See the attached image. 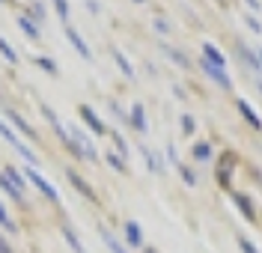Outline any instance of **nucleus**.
<instances>
[{
  "mask_svg": "<svg viewBox=\"0 0 262 253\" xmlns=\"http://www.w3.org/2000/svg\"><path fill=\"white\" fill-rule=\"evenodd\" d=\"M0 137H3V140L12 146V149H18V155H21L27 164H36V152H33L30 146L24 143V140H18V134L12 131V128H9V125H6V122H3V119H0Z\"/></svg>",
  "mask_w": 262,
  "mask_h": 253,
  "instance_id": "f257e3e1",
  "label": "nucleus"
},
{
  "mask_svg": "<svg viewBox=\"0 0 262 253\" xmlns=\"http://www.w3.org/2000/svg\"><path fill=\"white\" fill-rule=\"evenodd\" d=\"M24 176H27V179H30L33 185L39 188V191H42V194H45L48 200H54V202L60 200V194H57V188L51 185V182H48V179H45V176H39V173H36V170H33V167H27V173H24Z\"/></svg>",
  "mask_w": 262,
  "mask_h": 253,
  "instance_id": "f03ea898",
  "label": "nucleus"
},
{
  "mask_svg": "<svg viewBox=\"0 0 262 253\" xmlns=\"http://www.w3.org/2000/svg\"><path fill=\"white\" fill-rule=\"evenodd\" d=\"M69 134L75 137V143H78V152H81V158H86V161H98V152H96V146H93V140L83 134V131H69Z\"/></svg>",
  "mask_w": 262,
  "mask_h": 253,
  "instance_id": "7ed1b4c3",
  "label": "nucleus"
},
{
  "mask_svg": "<svg viewBox=\"0 0 262 253\" xmlns=\"http://www.w3.org/2000/svg\"><path fill=\"white\" fill-rule=\"evenodd\" d=\"M200 66H203V72H206V75H209L212 81H217V84L224 86V89H232V78H229V75H227V68L214 66V63H209V60H203Z\"/></svg>",
  "mask_w": 262,
  "mask_h": 253,
  "instance_id": "20e7f679",
  "label": "nucleus"
},
{
  "mask_svg": "<svg viewBox=\"0 0 262 253\" xmlns=\"http://www.w3.org/2000/svg\"><path fill=\"white\" fill-rule=\"evenodd\" d=\"M66 39L72 42V48L78 51V54H81L83 60H90V57H93V54H90V48H86V42L81 39V33H78V30H75L72 24H66Z\"/></svg>",
  "mask_w": 262,
  "mask_h": 253,
  "instance_id": "39448f33",
  "label": "nucleus"
},
{
  "mask_svg": "<svg viewBox=\"0 0 262 253\" xmlns=\"http://www.w3.org/2000/svg\"><path fill=\"white\" fill-rule=\"evenodd\" d=\"M78 113H81V119L86 122V125H90V128H93V134H104V122L96 117V110H93V107L81 104V110H78Z\"/></svg>",
  "mask_w": 262,
  "mask_h": 253,
  "instance_id": "423d86ee",
  "label": "nucleus"
},
{
  "mask_svg": "<svg viewBox=\"0 0 262 253\" xmlns=\"http://www.w3.org/2000/svg\"><path fill=\"white\" fill-rule=\"evenodd\" d=\"M6 119H9V122H12V125H15V128H18V131H21L24 137L36 140V131H33V125H30V122H27L24 117H18L15 110H6Z\"/></svg>",
  "mask_w": 262,
  "mask_h": 253,
  "instance_id": "0eeeda50",
  "label": "nucleus"
},
{
  "mask_svg": "<svg viewBox=\"0 0 262 253\" xmlns=\"http://www.w3.org/2000/svg\"><path fill=\"white\" fill-rule=\"evenodd\" d=\"M66 176H69V182H72V185L78 188V191H81L83 197H90V200H96V194H93V188L86 185V182H83V179L78 176V173H75V170H66Z\"/></svg>",
  "mask_w": 262,
  "mask_h": 253,
  "instance_id": "6e6552de",
  "label": "nucleus"
},
{
  "mask_svg": "<svg viewBox=\"0 0 262 253\" xmlns=\"http://www.w3.org/2000/svg\"><path fill=\"white\" fill-rule=\"evenodd\" d=\"M203 60H209V63H214V66H227V60H224V54L214 48V45H203Z\"/></svg>",
  "mask_w": 262,
  "mask_h": 253,
  "instance_id": "1a4fd4ad",
  "label": "nucleus"
},
{
  "mask_svg": "<svg viewBox=\"0 0 262 253\" xmlns=\"http://www.w3.org/2000/svg\"><path fill=\"white\" fill-rule=\"evenodd\" d=\"M125 238H128V244H134V247H140V244H143V233H140V226H137L134 220L125 223Z\"/></svg>",
  "mask_w": 262,
  "mask_h": 253,
  "instance_id": "9d476101",
  "label": "nucleus"
},
{
  "mask_svg": "<svg viewBox=\"0 0 262 253\" xmlns=\"http://www.w3.org/2000/svg\"><path fill=\"white\" fill-rule=\"evenodd\" d=\"M131 125H134L137 131H146V117H143V107H140V104L131 107Z\"/></svg>",
  "mask_w": 262,
  "mask_h": 253,
  "instance_id": "9b49d317",
  "label": "nucleus"
},
{
  "mask_svg": "<svg viewBox=\"0 0 262 253\" xmlns=\"http://www.w3.org/2000/svg\"><path fill=\"white\" fill-rule=\"evenodd\" d=\"M238 110L245 113V119H247V122H250V125H253V128H262V119L256 117V113H253V107H250L247 101H238Z\"/></svg>",
  "mask_w": 262,
  "mask_h": 253,
  "instance_id": "f8f14e48",
  "label": "nucleus"
},
{
  "mask_svg": "<svg viewBox=\"0 0 262 253\" xmlns=\"http://www.w3.org/2000/svg\"><path fill=\"white\" fill-rule=\"evenodd\" d=\"M0 188H3V191H6V194H9V197H12L15 202H21V200H24V194H21V191H18V188L12 185V182H9L6 176H3V173H0Z\"/></svg>",
  "mask_w": 262,
  "mask_h": 253,
  "instance_id": "ddd939ff",
  "label": "nucleus"
},
{
  "mask_svg": "<svg viewBox=\"0 0 262 253\" xmlns=\"http://www.w3.org/2000/svg\"><path fill=\"white\" fill-rule=\"evenodd\" d=\"M18 27L30 36V39H39V30H36V24L30 21V15H18Z\"/></svg>",
  "mask_w": 262,
  "mask_h": 253,
  "instance_id": "4468645a",
  "label": "nucleus"
},
{
  "mask_svg": "<svg viewBox=\"0 0 262 253\" xmlns=\"http://www.w3.org/2000/svg\"><path fill=\"white\" fill-rule=\"evenodd\" d=\"M101 241L107 244V250H111V253H128L125 247H122V244H119V241H116L114 236H111V233H107V229H101Z\"/></svg>",
  "mask_w": 262,
  "mask_h": 253,
  "instance_id": "2eb2a0df",
  "label": "nucleus"
},
{
  "mask_svg": "<svg viewBox=\"0 0 262 253\" xmlns=\"http://www.w3.org/2000/svg\"><path fill=\"white\" fill-rule=\"evenodd\" d=\"M3 176H6V179H9V182H12V185H15L21 194H24V176H21L15 167H6V173H3Z\"/></svg>",
  "mask_w": 262,
  "mask_h": 253,
  "instance_id": "dca6fc26",
  "label": "nucleus"
},
{
  "mask_svg": "<svg viewBox=\"0 0 262 253\" xmlns=\"http://www.w3.org/2000/svg\"><path fill=\"white\" fill-rule=\"evenodd\" d=\"M63 238L72 244V250H75V253H86V250H83V244L78 241V236H75V229H69V226H66V229H63Z\"/></svg>",
  "mask_w": 262,
  "mask_h": 253,
  "instance_id": "f3484780",
  "label": "nucleus"
},
{
  "mask_svg": "<svg viewBox=\"0 0 262 253\" xmlns=\"http://www.w3.org/2000/svg\"><path fill=\"white\" fill-rule=\"evenodd\" d=\"M0 54H3V57H6L9 63H18V51L12 48V45H9V42L3 39V36H0Z\"/></svg>",
  "mask_w": 262,
  "mask_h": 253,
  "instance_id": "a211bd4d",
  "label": "nucleus"
},
{
  "mask_svg": "<svg viewBox=\"0 0 262 253\" xmlns=\"http://www.w3.org/2000/svg\"><path fill=\"white\" fill-rule=\"evenodd\" d=\"M194 158L196 161H209V158H212V146H209V143H196L194 146Z\"/></svg>",
  "mask_w": 262,
  "mask_h": 253,
  "instance_id": "6ab92c4d",
  "label": "nucleus"
},
{
  "mask_svg": "<svg viewBox=\"0 0 262 253\" xmlns=\"http://www.w3.org/2000/svg\"><path fill=\"white\" fill-rule=\"evenodd\" d=\"M0 226H3L6 233H18V226L12 223V218H9V215L3 212V205H0Z\"/></svg>",
  "mask_w": 262,
  "mask_h": 253,
  "instance_id": "aec40b11",
  "label": "nucleus"
},
{
  "mask_svg": "<svg viewBox=\"0 0 262 253\" xmlns=\"http://www.w3.org/2000/svg\"><path fill=\"white\" fill-rule=\"evenodd\" d=\"M36 66H42L48 75H57V63H54V60H48V57H39V60H36Z\"/></svg>",
  "mask_w": 262,
  "mask_h": 253,
  "instance_id": "412c9836",
  "label": "nucleus"
},
{
  "mask_svg": "<svg viewBox=\"0 0 262 253\" xmlns=\"http://www.w3.org/2000/svg\"><path fill=\"white\" fill-rule=\"evenodd\" d=\"M114 57H116V63H119V68H122V72H125V75H134V68L128 66V60H125V57H122V54H119V51H114Z\"/></svg>",
  "mask_w": 262,
  "mask_h": 253,
  "instance_id": "4be33fe9",
  "label": "nucleus"
},
{
  "mask_svg": "<svg viewBox=\"0 0 262 253\" xmlns=\"http://www.w3.org/2000/svg\"><path fill=\"white\" fill-rule=\"evenodd\" d=\"M238 247H242L245 253H259V250H256V244H253L250 238H245V236H238Z\"/></svg>",
  "mask_w": 262,
  "mask_h": 253,
  "instance_id": "5701e85b",
  "label": "nucleus"
},
{
  "mask_svg": "<svg viewBox=\"0 0 262 253\" xmlns=\"http://www.w3.org/2000/svg\"><path fill=\"white\" fill-rule=\"evenodd\" d=\"M107 164H111V167H114V170H125V161H122L119 155H114V152L107 155Z\"/></svg>",
  "mask_w": 262,
  "mask_h": 253,
  "instance_id": "b1692460",
  "label": "nucleus"
},
{
  "mask_svg": "<svg viewBox=\"0 0 262 253\" xmlns=\"http://www.w3.org/2000/svg\"><path fill=\"white\" fill-rule=\"evenodd\" d=\"M54 6H57V12H60V18H69V0H54Z\"/></svg>",
  "mask_w": 262,
  "mask_h": 253,
  "instance_id": "393cba45",
  "label": "nucleus"
},
{
  "mask_svg": "<svg viewBox=\"0 0 262 253\" xmlns=\"http://www.w3.org/2000/svg\"><path fill=\"white\" fill-rule=\"evenodd\" d=\"M45 18V6L42 3H33V15H30V21H42Z\"/></svg>",
  "mask_w": 262,
  "mask_h": 253,
  "instance_id": "a878e982",
  "label": "nucleus"
},
{
  "mask_svg": "<svg viewBox=\"0 0 262 253\" xmlns=\"http://www.w3.org/2000/svg\"><path fill=\"white\" fill-rule=\"evenodd\" d=\"M235 202H238V205H242V212H245L247 218H253V209H250V202H247L245 197H242V194H238V197H235Z\"/></svg>",
  "mask_w": 262,
  "mask_h": 253,
  "instance_id": "bb28decb",
  "label": "nucleus"
},
{
  "mask_svg": "<svg viewBox=\"0 0 262 253\" xmlns=\"http://www.w3.org/2000/svg\"><path fill=\"white\" fill-rule=\"evenodd\" d=\"M0 253H15V250H12V244L6 241V236H3V233H0Z\"/></svg>",
  "mask_w": 262,
  "mask_h": 253,
  "instance_id": "cd10ccee",
  "label": "nucleus"
},
{
  "mask_svg": "<svg viewBox=\"0 0 262 253\" xmlns=\"http://www.w3.org/2000/svg\"><path fill=\"white\" fill-rule=\"evenodd\" d=\"M245 21H247V27H250V30H262V24L253 15H245Z\"/></svg>",
  "mask_w": 262,
  "mask_h": 253,
  "instance_id": "c85d7f7f",
  "label": "nucleus"
},
{
  "mask_svg": "<svg viewBox=\"0 0 262 253\" xmlns=\"http://www.w3.org/2000/svg\"><path fill=\"white\" fill-rule=\"evenodd\" d=\"M182 128L191 134V131H194V119H191V117H182Z\"/></svg>",
  "mask_w": 262,
  "mask_h": 253,
  "instance_id": "c756f323",
  "label": "nucleus"
},
{
  "mask_svg": "<svg viewBox=\"0 0 262 253\" xmlns=\"http://www.w3.org/2000/svg\"><path fill=\"white\" fill-rule=\"evenodd\" d=\"M182 179H185V182H188V185H196L194 173H191V170H185V167H182Z\"/></svg>",
  "mask_w": 262,
  "mask_h": 253,
  "instance_id": "7c9ffc66",
  "label": "nucleus"
},
{
  "mask_svg": "<svg viewBox=\"0 0 262 253\" xmlns=\"http://www.w3.org/2000/svg\"><path fill=\"white\" fill-rule=\"evenodd\" d=\"M114 143H116V146H119V149H122V155H125V140H122V137H119V134H114Z\"/></svg>",
  "mask_w": 262,
  "mask_h": 253,
  "instance_id": "2f4dec72",
  "label": "nucleus"
},
{
  "mask_svg": "<svg viewBox=\"0 0 262 253\" xmlns=\"http://www.w3.org/2000/svg\"><path fill=\"white\" fill-rule=\"evenodd\" d=\"M259 63H262V51H259Z\"/></svg>",
  "mask_w": 262,
  "mask_h": 253,
  "instance_id": "473e14b6",
  "label": "nucleus"
},
{
  "mask_svg": "<svg viewBox=\"0 0 262 253\" xmlns=\"http://www.w3.org/2000/svg\"><path fill=\"white\" fill-rule=\"evenodd\" d=\"M134 3H143V0H134Z\"/></svg>",
  "mask_w": 262,
  "mask_h": 253,
  "instance_id": "72a5a7b5",
  "label": "nucleus"
},
{
  "mask_svg": "<svg viewBox=\"0 0 262 253\" xmlns=\"http://www.w3.org/2000/svg\"><path fill=\"white\" fill-rule=\"evenodd\" d=\"M146 253H155V250H146Z\"/></svg>",
  "mask_w": 262,
  "mask_h": 253,
  "instance_id": "f704fd0d",
  "label": "nucleus"
}]
</instances>
